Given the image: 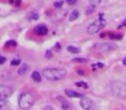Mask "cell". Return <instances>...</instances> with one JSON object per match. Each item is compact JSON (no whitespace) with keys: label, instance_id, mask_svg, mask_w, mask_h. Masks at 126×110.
Returning a JSON list of instances; mask_svg holds the SVG:
<instances>
[{"label":"cell","instance_id":"cell-1","mask_svg":"<svg viewBox=\"0 0 126 110\" xmlns=\"http://www.w3.org/2000/svg\"><path fill=\"white\" fill-rule=\"evenodd\" d=\"M42 75L50 81H58L66 76V70L63 68H46L42 70Z\"/></svg>","mask_w":126,"mask_h":110},{"label":"cell","instance_id":"cell-2","mask_svg":"<svg viewBox=\"0 0 126 110\" xmlns=\"http://www.w3.org/2000/svg\"><path fill=\"white\" fill-rule=\"evenodd\" d=\"M110 90L112 96L119 99L126 98V83L124 82L116 80L110 84Z\"/></svg>","mask_w":126,"mask_h":110},{"label":"cell","instance_id":"cell-3","mask_svg":"<svg viewBox=\"0 0 126 110\" xmlns=\"http://www.w3.org/2000/svg\"><path fill=\"white\" fill-rule=\"evenodd\" d=\"M34 103V97L31 93H23L19 98L18 104L22 109H29Z\"/></svg>","mask_w":126,"mask_h":110},{"label":"cell","instance_id":"cell-4","mask_svg":"<svg viewBox=\"0 0 126 110\" xmlns=\"http://www.w3.org/2000/svg\"><path fill=\"white\" fill-rule=\"evenodd\" d=\"M105 26H106V21L102 17H100L89 24L87 29V32L89 35H93L99 32L101 29H102Z\"/></svg>","mask_w":126,"mask_h":110},{"label":"cell","instance_id":"cell-5","mask_svg":"<svg viewBox=\"0 0 126 110\" xmlns=\"http://www.w3.org/2000/svg\"><path fill=\"white\" fill-rule=\"evenodd\" d=\"M93 48L101 52H110L118 48V45L114 42H103V43H96L93 46Z\"/></svg>","mask_w":126,"mask_h":110},{"label":"cell","instance_id":"cell-6","mask_svg":"<svg viewBox=\"0 0 126 110\" xmlns=\"http://www.w3.org/2000/svg\"><path fill=\"white\" fill-rule=\"evenodd\" d=\"M13 94V90L10 87L5 85H0V101H5L6 99L11 96Z\"/></svg>","mask_w":126,"mask_h":110},{"label":"cell","instance_id":"cell-7","mask_svg":"<svg viewBox=\"0 0 126 110\" xmlns=\"http://www.w3.org/2000/svg\"><path fill=\"white\" fill-rule=\"evenodd\" d=\"M80 105L84 110H93L95 108L94 102L90 98L86 97V96L81 98Z\"/></svg>","mask_w":126,"mask_h":110},{"label":"cell","instance_id":"cell-8","mask_svg":"<svg viewBox=\"0 0 126 110\" xmlns=\"http://www.w3.org/2000/svg\"><path fill=\"white\" fill-rule=\"evenodd\" d=\"M34 32L36 35L38 36H43L47 34L48 33V29L46 27V25L43 23H40L38 25H36L34 29Z\"/></svg>","mask_w":126,"mask_h":110},{"label":"cell","instance_id":"cell-9","mask_svg":"<svg viewBox=\"0 0 126 110\" xmlns=\"http://www.w3.org/2000/svg\"><path fill=\"white\" fill-rule=\"evenodd\" d=\"M64 92H65L66 96H69V97H70V98H82L84 96L82 94H80V93H78V92H76V91H74V90H64Z\"/></svg>","mask_w":126,"mask_h":110},{"label":"cell","instance_id":"cell-10","mask_svg":"<svg viewBox=\"0 0 126 110\" xmlns=\"http://www.w3.org/2000/svg\"><path fill=\"white\" fill-rule=\"evenodd\" d=\"M29 70V66L27 64L23 63L22 65V66L18 69V74L19 75H24L27 72V70Z\"/></svg>","mask_w":126,"mask_h":110},{"label":"cell","instance_id":"cell-11","mask_svg":"<svg viewBox=\"0 0 126 110\" xmlns=\"http://www.w3.org/2000/svg\"><path fill=\"white\" fill-rule=\"evenodd\" d=\"M79 16H80V13H79V11L77 10H74L72 11L71 13H70V15H69V22H73V21H76L77 18L79 17Z\"/></svg>","mask_w":126,"mask_h":110},{"label":"cell","instance_id":"cell-12","mask_svg":"<svg viewBox=\"0 0 126 110\" xmlns=\"http://www.w3.org/2000/svg\"><path fill=\"white\" fill-rule=\"evenodd\" d=\"M32 78L35 83H40L41 82V75L39 71L34 70V71L32 73Z\"/></svg>","mask_w":126,"mask_h":110},{"label":"cell","instance_id":"cell-13","mask_svg":"<svg viewBox=\"0 0 126 110\" xmlns=\"http://www.w3.org/2000/svg\"><path fill=\"white\" fill-rule=\"evenodd\" d=\"M27 17L29 21L30 20H38L39 14H38V12H36V11H31V12L27 13Z\"/></svg>","mask_w":126,"mask_h":110},{"label":"cell","instance_id":"cell-14","mask_svg":"<svg viewBox=\"0 0 126 110\" xmlns=\"http://www.w3.org/2000/svg\"><path fill=\"white\" fill-rule=\"evenodd\" d=\"M67 51L69 52H71V53H78L80 52V48L77 47H75V46H68L67 47Z\"/></svg>","mask_w":126,"mask_h":110},{"label":"cell","instance_id":"cell-15","mask_svg":"<svg viewBox=\"0 0 126 110\" xmlns=\"http://www.w3.org/2000/svg\"><path fill=\"white\" fill-rule=\"evenodd\" d=\"M17 41H16L15 40H7V41L5 42V44H4V46H5L6 47H17Z\"/></svg>","mask_w":126,"mask_h":110},{"label":"cell","instance_id":"cell-16","mask_svg":"<svg viewBox=\"0 0 126 110\" xmlns=\"http://www.w3.org/2000/svg\"><path fill=\"white\" fill-rule=\"evenodd\" d=\"M76 87H80V88H83V89H88V85L87 83L83 81H79V82H76Z\"/></svg>","mask_w":126,"mask_h":110},{"label":"cell","instance_id":"cell-17","mask_svg":"<svg viewBox=\"0 0 126 110\" xmlns=\"http://www.w3.org/2000/svg\"><path fill=\"white\" fill-rule=\"evenodd\" d=\"M9 4L15 7H19L22 4V0H9Z\"/></svg>","mask_w":126,"mask_h":110},{"label":"cell","instance_id":"cell-18","mask_svg":"<svg viewBox=\"0 0 126 110\" xmlns=\"http://www.w3.org/2000/svg\"><path fill=\"white\" fill-rule=\"evenodd\" d=\"M87 61L88 60L83 58H74L71 60V62H74V63H86Z\"/></svg>","mask_w":126,"mask_h":110},{"label":"cell","instance_id":"cell-19","mask_svg":"<svg viewBox=\"0 0 126 110\" xmlns=\"http://www.w3.org/2000/svg\"><path fill=\"white\" fill-rule=\"evenodd\" d=\"M110 38L111 40H121L123 38V34H111L110 35Z\"/></svg>","mask_w":126,"mask_h":110},{"label":"cell","instance_id":"cell-20","mask_svg":"<svg viewBox=\"0 0 126 110\" xmlns=\"http://www.w3.org/2000/svg\"><path fill=\"white\" fill-rule=\"evenodd\" d=\"M104 66V64L101 63V62H98V63L96 64H93L92 65V68H93V70H96L97 68H101V67Z\"/></svg>","mask_w":126,"mask_h":110},{"label":"cell","instance_id":"cell-21","mask_svg":"<svg viewBox=\"0 0 126 110\" xmlns=\"http://www.w3.org/2000/svg\"><path fill=\"white\" fill-rule=\"evenodd\" d=\"M7 102H5L4 101H0V110H8L7 108Z\"/></svg>","mask_w":126,"mask_h":110},{"label":"cell","instance_id":"cell-22","mask_svg":"<svg viewBox=\"0 0 126 110\" xmlns=\"http://www.w3.org/2000/svg\"><path fill=\"white\" fill-rule=\"evenodd\" d=\"M101 2V0H90V5L96 7L98 4H100V3Z\"/></svg>","mask_w":126,"mask_h":110},{"label":"cell","instance_id":"cell-23","mask_svg":"<svg viewBox=\"0 0 126 110\" xmlns=\"http://www.w3.org/2000/svg\"><path fill=\"white\" fill-rule=\"evenodd\" d=\"M62 108L64 110H67L69 108V103H68V101H64V99L62 100Z\"/></svg>","mask_w":126,"mask_h":110},{"label":"cell","instance_id":"cell-24","mask_svg":"<svg viewBox=\"0 0 126 110\" xmlns=\"http://www.w3.org/2000/svg\"><path fill=\"white\" fill-rule=\"evenodd\" d=\"M63 4H64V1H57V2L54 3V7L59 9V8L62 7Z\"/></svg>","mask_w":126,"mask_h":110},{"label":"cell","instance_id":"cell-25","mask_svg":"<svg viewBox=\"0 0 126 110\" xmlns=\"http://www.w3.org/2000/svg\"><path fill=\"white\" fill-rule=\"evenodd\" d=\"M21 64V60H12L10 62V65H15V66H17V65H20Z\"/></svg>","mask_w":126,"mask_h":110},{"label":"cell","instance_id":"cell-26","mask_svg":"<svg viewBox=\"0 0 126 110\" xmlns=\"http://www.w3.org/2000/svg\"><path fill=\"white\" fill-rule=\"evenodd\" d=\"M65 1L68 4H69V5H73V4H75L77 2V0H65Z\"/></svg>","mask_w":126,"mask_h":110},{"label":"cell","instance_id":"cell-27","mask_svg":"<svg viewBox=\"0 0 126 110\" xmlns=\"http://www.w3.org/2000/svg\"><path fill=\"white\" fill-rule=\"evenodd\" d=\"M5 61H6L5 57L2 56V55H0V65H3V64H4Z\"/></svg>","mask_w":126,"mask_h":110},{"label":"cell","instance_id":"cell-28","mask_svg":"<svg viewBox=\"0 0 126 110\" xmlns=\"http://www.w3.org/2000/svg\"><path fill=\"white\" fill-rule=\"evenodd\" d=\"M51 55H52V53H51V51H49V50H47V51H46V59H49V58H51Z\"/></svg>","mask_w":126,"mask_h":110},{"label":"cell","instance_id":"cell-29","mask_svg":"<svg viewBox=\"0 0 126 110\" xmlns=\"http://www.w3.org/2000/svg\"><path fill=\"white\" fill-rule=\"evenodd\" d=\"M55 50H56V51H59V50H60V49H61V46H60V44H59V43H57V44H56V46H55Z\"/></svg>","mask_w":126,"mask_h":110},{"label":"cell","instance_id":"cell-30","mask_svg":"<svg viewBox=\"0 0 126 110\" xmlns=\"http://www.w3.org/2000/svg\"><path fill=\"white\" fill-rule=\"evenodd\" d=\"M44 110H52V108H51V107L47 106V107H46V108H44Z\"/></svg>","mask_w":126,"mask_h":110},{"label":"cell","instance_id":"cell-31","mask_svg":"<svg viewBox=\"0 0 126 110\" xmlns=\"http://www.w3.org/2000/svg\"><path fill=\"white\" fill-rule=\"evenodd\" d=\"M123 64H124V65H126V57L123 60Z\"/></svg>","mask_w":126,"mask_h":110}]
</instances>
